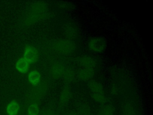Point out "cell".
Instances as JSON below:
<instances>
[{
	"instance_id": "cell-10",
	"label": "cell",
	"mask_w": 153,
	"mask_h": 115,
	"mask_svg": "<svg viewBox=\"0 0 153 115\" xmlns=\"http://www.w3.org/2000/svg\"><path fill=\"white\" fill-rule=\"evenodd\" d=\"M16 68L19 72L21 73H25L29 69V62L23 58H20L16 62Z\"/></svg>"
},
{
	"instance_id": "cell-6",
	"label": "cell",
	"mask_w": 153,
	"mask_h": 115,
	"mask_svg": "<svg viewBox=\"0 0 153 115\" xmlns=\"http://www.w3.org/2000/svg\"><path fill=\"white\" fill-rule=\"evenodd\" d=\"M63 32L66 36L71 38L75 37L77 35L78 30L76 26L73 23H66L63 27Z\"/></svg>"
},
{
	"instance_id": "cell-1",
	"label": "cell",
	"mask_w": 153,
	"mask_h": 115,
	"mask_svg": "<svg viewBox=\"0 0 153 115\" xmlns=\"http://www.w3.org/2000/svg\"><path fill=\"white\" fill-rule=\"evenodd\" d=\"M53 47L57 52L65 55L72 53L75 48L74 43L68 40H57L54 43Z\"/></svg>"
},
{
	"instance_id": "cell-17",
	"label": "cell",
	"mask_w": 153,
	"mask_h": 115,
	"mask_svg": "<svg viewBox=\"0 0 153 115\" xmlns=\"http://www.w3.org/2000/svg\"><path fill=\"white\" fill-rule=\"evenodd\" d=\"M100 115H114L113 109L111 106H105L100 111Z\"/></svg>"
},
{
	"instance_id": "cell-5",
	"label": "cell",
	"mask_w": 153,
	"mask_h": 115,
	"mask_svg": "<svg viewBox=\"0 0 153 115\" xmlns=\"http://www.w3.org/2000/svg\"><path fill=\"white\" fill-rule=\"evenodd\" d=\"M42 14L39 13L36 11L30 10L25 19V23L27 25L33 24L38 20H39L42 17Z\"/></svg>"
},
{
	"instance_id": "cell-9",
	"label": "cell",
	"mask_w": 153,
	"mask_h": 115,
	"mask_svg": "<svg viewBox=\"0 0 153 115\" xmlns=\"http://www.w3.org/2000/svg\"><path fill=\"white\" fill-rule=\"evenodd\" d=\"M19 110V104L16 101H12L10 102L6 108V111L8 115H17Z\"/></svg>"
},
{
	"instance_id": "cell-12",
	"label": "cell",
	"mask_w": 153,
	"mask_h": 115,
	"mask_svg": "<svg viewBox=\"0 0 153 115\" xmlns=\"http://www.w3.org/2000/svg\"><path fill=\"white\" fill-rule=\"evenodd\" d=\"M71 95V90L68 87H65L63 89L60 96V102L62 105L66 104L69 100Z\"/></svg>"
},
{
	"instance_id": "cell-13",
	"label": "cell",
	"mask_w": 153,
	"mask_h": 115,
	"mask_svg": "<svg viewBox=\"0 0 153 115\" xmlns=\"http://www.w3.org/2000/svg\"><path fill=\"white\" fill-rule=\"evenodd\" d=\"M28 80L32 84H38L41 80L40 73L36 70L30 71L28 74Z\"/></svg>"
},
{
	"instance_id": "cell-3",
	"label": "cell",
	"mask_w": 153,
	"mask_h": 115,
	"mask_svg": "<svg viewBox=\"0 0 153 115\" xmlns=\"http://www.w3.org/2000/svg\"><path fill=\"white\" fill-rule=\"evenodd\" d=\"M38 53L36 49L32 46L26 47L23 54V58L29 63H33L36 61Z\"/></svg>"
},
{
	"instance_id": "cell-14",
	"label": "cell",
	"mask_w": 153,
	"mask_h": 115,
	"mask_svg": "<svg viewBox=\"0 0 153 115\" xmlns=\"http://www.w3.org/2000/svg\"><path fill=\"white\" fill-rule=\"evenodd\" d=\"M74 75L75 74H74V71L70 68H65V70L64 71L62 77L66 81H71L74 77Z\"/></svg>"
},
{
	"instance_id": "cell-15",
	"label": "cell",
	"mask_w": 153,
	"mask_h": 115,
	"mask_svg": "<svg viewBox=\"0 0 153 115\" xmlns=\"http://www.w3.org/2000/svg\"><path fill=\"white\" fill-rule=\"evenodd\" d=\"M39 113V107L37 104H31L27 109L28 115H38Z\"/></svg>"
},
{
	"instance_id": "cell-16",
	"label": "cell",
	"mask_w": 153,
	"mask_h": 115,
	"mask_svg": "<svg viewBox=\"0 0 153 115\" xmlns=\"http://www.w3.org/2000/svg\"><path fill=\"white\" fill-rule=\"evenodd\" d=\"M92 98L95 101H96L99 103H101V104L105 102L106 99L104 93H92Z\"/></svg>"
},
{
	"instance_id": "cell-7",
	"label": "cell",
	"mask_w": 153,
	"mask_h": 115,
	"mask_svg": "<svg viewBox=\"0 0 153 115\" xmlns=\"http://www.w3.org/2000/svg\"><path fill=\"white\" fill-rule=\"evenodd\" d=\"M78 63L85 68L93 69L96 66V62L91 58L83 56L78 59Z\"/></svg>"
},
{
	"instance_id": "cell-11",
	"label": "cell",
	"mask_w": 153,
	"mask_h": 115,
	"mask_svg": "<svg viewBox=\"0 0 153 115\" xmlns=\"http://www.w3.org/2000/svg\"><path fill=\"white\" fill-rule=\"evenodd\" d=\"M88 87L92 92V93H104L103 88L102 84L94 80H91L89 82Z\"/></svg>"
},
{
	"instance_id": "cell-8",
	"label": "cell",
	"mask_w": 153,
	"mask_h": 115,
	"mask_svg": "<svg viewBox=\"0 0 153 115\" xmlns=\"http://www.w3.org/2000/svg\"><path fill=\"white\" fill-rule=\"evenodd\" d=\"M78 75L79 79L83 81L90 80L94 75L93 69L84 68L78 71Z\"/></svg>"
},
{
	"instance_id": "cell-18",
	"label": "cell",
	"mask_w": 153,
	"mask_h": 115,
	"mask_svg": "<svg viewBox=\"0 0 153 115\" xmlns=\"http://www.w3.org/2000/svg\"><path fill=\"white\" fill-rule=\"evenodd\" d=\"M41 115H54V113L52 111H44V113H42L41 114Z\"/></svg>"
},
{
	"instance_id": "cell-4",
	"label": "cell",
	"mask_w": 153,
	"mask_h": 115,
	"mask_svg": "<svg viewBox=\"0 0 153 115\" xmlns=\"http://www.w3.org/2000/svg\"><path fill=\"white\" fill-rule=\"evenodd\" d=\"M65 66L60 63H54L50 69V73L52 77L54 78H59L63 76L65 70Z\"/></svg>"
},
{
	"instance_id": "cell-2",
	"label": "cell",
	"mask_w": 153,
	"mask_h": 115,
	"mask_svg": "<svg viewBox=\"0 0 153 115\" xmlns=\"http://www.w3.org/2000/svg\"><path fill=\"white\" fill-rule=\"evenodd\" d=\"M106 39L102 37H95L91 38L88 43L89 49L95 52H101L106 47Z\"/></svg>"
}]
</instances>
